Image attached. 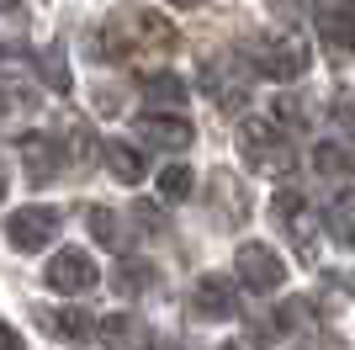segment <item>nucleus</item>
Listing matches in <instances>:
<instances>
[{
	"instance_id": "1",
	"label": "nucleus",
	"mask_w": 355,
	"mask_h": 350,
	"mask_svg": "<svg viewBox=\"0 0 355 350\" xmlns=\"http://www.w3.org/2000/svg\"><path fill=\"white\" fill-rule=\"evenodd\" d=\"M96 48L101 58H170L180 48V32L170 16H159L154 6H112L96 27Z\"/></svg>"
},
{
	"instance_id": "2",
	"label": "nucleus",
	"mask_w": 355,
	"mask_h": 350,
	"mask_svg": "<svg viewBox=\"0 0 355 350\" xmlns=\"http://www.w3.org/2000/svg\"><path fill=\"white\" fill-rule=\"evenodd\" d=\"M308 64H313V53H308V38L297 27H270V32H260L250 43V69L266 74V80H276V85L302 80Z\"/></svg>"
},
{
	"instance_id": "3",
	"label": "nucleus",
	"mask_w": 355,
	"mask_h": 350,
	"mask_svg": "<svg viewBox=\"0 0 355 350\" xmlns=\"http://www.w3.org/2000/svg\"><path fill=\"white\" fill-rule=\"evenodd\" d=\"M239 154H244V165L260 170V175H292V165H297L282 117H244V128H239Z\"/></svg>"
},
{
	"instance_id": "4",
	"label": "nucleus",
	"mask_w": 355,
	"mask_h": 350,
	"mask_svg": "<svg viewBox=\"0 0 355 350\" xmlns=\"http://www.w3.org/2000/svg\"><path fill=\"white\" fill-rule=\"evenodd\" d=\"M202 90L218 101V112H239V106L250 101V64L234 58V53L202 58Z\"/></svg>"
},
{
	"instance_id": "5",
	"label": "nucleus",
	"mask_w": 355,
	"mask_h": 350,
	"mask_svg": "<svg viewBox=\"0 0 355 350\" xmlns=\"http://www.w3.org/2000/svg\"><path fill=\"white\" fill-rule=\"evenodd\" d=\"M59 228H64V212H59V207L32 202V207H16L11 218H6V244L21 249V255H32V249H48V244H53Z\"/></svg>"
},
{
	"instance_id": "6",
	"label": "nucleus",
	"mask_w": 355,
	"mask_h": 350,
	"mask_svg": "<svg viewBox=\"0 0 355 350\" xmlns=\"http://www.w3.org/2000/svg\"><path fill=\"white\" fill-rule=\"evenodd\" d=\"M270 218L282 223V233L297 244V255L308 260L313 244H318V228H324V223H318V212L308 207V197H302V191H292V186H282L276 197H270Z\"/></svg>"
},
{
	"instance_id": "7",
	"label": "nucleus",
	"mask_w": 355,
	"mask_h": 350,
	"mask_svg": "<svg viewBox=\"0 0 355 350\" xmlns=\"http://www.w3.org/2000/svg\"><path fill=\"white\" fill-rule=\"evenodd\" d=\"M234 271H239V281H244V292H276V287H286V260L270 244H260V239H244V244H239Z\"/></svg>"
},
{
	"instance_id": "8",
	"label": "nucleus",
	"mask_w": 355,
	"mask_h": 350,
	"mask_svg": "<svg viewBox=\"0 0 355 350\" xmlns=\"http://www.w3.org/2000/svg\"><path fill=\"white\" fill-rule=\"evenodd\" d=\"M43 281L53 292H64V297H85V292H96V281H101V271H96V260H90V249H59L53 260H48Z\"/></svg>"
},
{
	"instance_id": "9",
	"label": "nucleus",
	"mask_w": 355,
	"mask_h": 350,
	"mask_svg": "<svg viewBox=\"0 0 355 350\" xmlns=\"http://www.w3.org/2000/svg\"><path fill=\"white\" fill-rule=\"evenodd\" d=\"M313 22L334 58L355 53V0H313Z\"/></svg>"
},
{
	"instance_id": "10",
	"label": "nucleus",
	"mask_w": 355,
	"mask_h": 350,
	"mask_svg": "<svg viewBox=\"0 0 355 350\" xmlns=\"http://www.w3.org/2000/svg\"><path fill=\"white\" fill-rule=\"evenodd\" d=\"M133 133L148 149H164V154H186V149L196 144V128L186 117H175V112H144L133 122Z\"/></svg>"
},
{
	"instance_id": "11",
	"label": "nucleus",
	"mask_w": 355,
	"mask_h": 350,
	"mask_svg": "<svg viewBox=\"0 0 355 350\" xmlns=\"http://www.w3.org/2000/svg\"><path fill=\"white\" fill-rule=\"evenodd\" d=\"M270 324H276V335H286V340H334V335H324L313 297H286L282 308H270Z\"/></svg>"
},
{
	"instance_id": "12",
	"label": "nucleus",
	"mask_w": 355,
	"mask_h": 350,
	"mask_svg": "<svg viewBox=\"0 0 355 350\" xmlns=\"http://www.w3.org/2000/svg\"><path fill=\"white\" fill-rule=\"evenodd\" d=\"M21 170L32 175V186L59 181V170H64V144H59V138H48V133H27V138H21Z\"/></svg>"
},
{
	"instance_id": "13",
	"label": "nucleus",
	"mask_w": 355,
	"mask_h": 350,
	"mask_svg": "<svg viewBox=\"0 0 355 350\" xmlns=\"http://www.w3.org/2000/svg\"><path fill=\"white\" fill-rule=\"evenodd\" d=\"M207 197H212V207H218V223H223V228H244V223H250V191L239 186L228 170H212Z\"/></svg>"
},
{
	"instance_id": "14",
	"label": "nucleus",
	"mask_w": 355,
	"mask_h": 350,
	"mask_svg": "<svg viewBox=\"0 0 355 350\" xmlns=\"http://www.w3.org/2000/svg\"><path fill=\"white\" fill-rule=\"evenodd\" d=\"M308 165H313V175H318V181H329V186L355 181V144H350V138H318Z\"/></svg>"
},
{
	"instance_id": "15",
	"label": "nucleus",
	"mask_w": 355,
	"mask_h": 350,
	"mask_svg": "<svg viewBox=\"0 0 355 350\" xmlns=\"http://www.w3.org/2000/svg\"><path fill=\"white\" fill-rule=\"evenodd\" d=\"M191 308H196V319H234L239 313V287L228 276H202L191 287Z\"/></svg>"
},
{
	"instance_id": "16",
	"label": "nucleus",
	"mask_w": 355,
	"mask_h": 350,
	"mask_svg": "<svg viewBox=\"0 0 355 350\" xmlns=\"http://www.w3.org/2000/svg\"><path fill=\"white\" fill-rule=\"evenodd\" d=\"M37 90L21 85V80H0V133H21L37 117Z\"/></svg>"
},
{
	"instance_id": "17",
	"label": "nucleus",
	"mask_w": 355,
	"mask_h": 350,
	"mask_svg": "<svg viewBox=\"0 0 355 350\" xmlns=\"http://www.w3.org/2000/svg\"><path fill=\"white\" fill-rule=\"evenodd\" d=\"M318 223L329 228L334 244L355 249V186H345V181H340V191L329 197V207H324V218H318Z\"/></svg>"
},
{
	"instance_id": "18",
	"label": "nucleus",
	"mask_w": 355,
	"mask_h": 350,
	"mask_svg": "<svg viewBox=\"0 0 355 350\" xmlns=\"http://www.w3.org/2000/svg\"><path fill=\"white\" fill-rule=\"evenodd\" d=\"M37 324L53 340H90V329H96V319L85 308H37Z\"/></svg>"
},
{
	"instance_id": "19",
	"label": "nucleus",
	"mask_w": 355,
	"mask_h": 350,
	"mask_svg": "<svg viewBox=\"0 0 355 350\" xmlns=\"http://www.w3.org/2000/svg\"><path fill=\"white\" fill-rule=\"evenodd\" d=\"M154 281H159V271L148 260H138V255H128V260L112 265V292H117V297H144Z\"/></svg>"
},
{
	"instance_id": "20",
	"label": "nucleus",
	"mask_w": 355,
	"mask_h": 350,
	"mask_svg": "<svg viewBox=\"0 0 355 350\" xmlns=\"http://www.w3.org/2000/svg\"><path fill=\"white\" fill-rule=\"evenodd\" d=\"M101 160H106V170L117 175L122 186H138V181H144V154H138L133 144H122V138H106Z\"/></svg>"
},
{
	"instance_id": "21",
	"label": "nucleus",
	"mask_w": 355,
	"mask_h": 350,
	"mask_svg": "<svg viewBox=\"0 0 355 350\" xmlns=\"http://www.w3.org/2000/svg\"><path fill=\"white\" fill-rule=\"evenodd\" d=\"M90 340H106V345H144L148 329L133 324V313H106V319L90 329Z\"/></svg>"
},
{
	"instance_id": "22",
	"label": "nucleus",
	"mask_w": 355,
	"mask_h": 350,
	"mask_svg": "<svg viewBox=\"0 0 355 350\" xmlns=\"http://www.w3.org/2000/svg\"><path fill=\"white\" fill-rule=\"evenodd\" d=\"M85 223H90V239H96V244H106V249L122 244V218L112 207H85Z\"/></svg>"
},
{
	"instance_id": "23",
	"label": "nucleus",
	"mask_w": 355,
	"mask_h": 350,
	"mask_svg": "<svg viewBox=\"0 0 355 350\" xmlns=\"http://www.w3.org/2000/svg\"><path fill=\"white\" fill-rule=\"evenodd\" d=\"M144 96L148 101H164V106H175V101H186V85H180L175 74H144Z\"/></svg>"
},
{
	"instance_id": "24",
	"label": "nucleus",
	"mask_w": 355,
	"mask_h": 350,
	"mask_svg": "<svg viewBox=\"0 0 355 350\" xmlns=\"http://www.w3.org/2000/svg\"><path fill=\"white\" fill-rule=\"evenodd\" d=\"M191 186H196V175L186 170V165L159 170V197H164V202H186V197H191Z\"/></svg>"
},
{
	"instance_id": "25",
	"label": "nucleus",
	"mask_w": 355,
	"mask_h": 350,
	"mask_svg": "<svg viewBox=\"0 0 355 350\" xmlns=\"http://www.w3.org/2000/svg\"><path fill=\"white\" fill-rule=\"evenodd\" d=\"M37 64H43V80H48L53 90H69V69H64V43H48Z\"/></svg>"
},
{
	"instance_id": "26",
	"label": "nucleus",
	"mask_w": 355,
	"mask_h": 350,
	"mask_svg": "<svg viewBox=\"0 0 355 350\" xmlns=\"http://www.w3.org/2000/svg\"><path fill=\"white\" fill-rule=\"evenodd\" d=\"M64 138H69V144H64V160L85 165V160H90V133H85V122H80V117H74L69 128H64Z\"/></svg>"
},
{
	"instance_id": "27",
	"label": "nucleus",
	"mask_w": 355,
	"mask_h": 350,
	"mask_svg": "<svg viewBox=\"0 0 355 350\" xmlns=\"http://www.w3.org/2000/svg\"><path fill=\"white\" fill-rule=\"evenodd\" d=\"M0 350H21V335H16L11 324H0Z\"/></svg>"
},
{
	"instance_id": "28",
	"label": "nucleus",
	"mask_w": 355,
	"mask_h": 350,
	"mask_svg": "<svg viewBox=\"0 0 355 350\" xmlns=\"http://www.w3.org/2000/svg\"><path fill=\"white\" fill-rule=\"evenodd\" d=\"M340 281H345V292H350V297H355V265H350V271H345Z\"/></svg>"
},
{
	"instance_id": "29",
	"label": "nucleus",
	"mask_w": 355,
	"mask_h": 350,
	"mask_svg": "<svg viewBox=\"0 0 355 350\" xmlns=\"http://www.w3.org/2000/svg\"><path fill=\"white\" fill-rule=\"evenodd\" d=\"M6 191H11V181H6V160H0V202H6Z\"/></svg>"
},
{
	"instance_id": "30",
	"label": "nucleus",
	"mask_w": 355,
	"mask_h": 350,
	"mask_svg": "<svg viewBox=\"0 0 355 350\" xmlns=\"http://www.w3.org/2000/svg\"><path fill=\"white\" fill-rule=\"evenodd\" d=\"M170 6H180V11H191V6H202V0H170Z\"/></svg>"
},
{
	"instance_id": "31",
	"label": "nucleus",
	"mask_w": 355,
	"mask_h": 350,
	"mask_svg": "<svg viewBox=\"0 0 355 350\" xmlns=\"http://www.w3.org/2000/svg\"><path fill=\"white\" fill-rule=\"evenodd\" d=\"M16 6H21V0H0V11H16Z\"/></svg>"
}]
</instances>
